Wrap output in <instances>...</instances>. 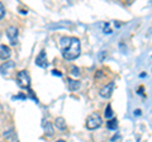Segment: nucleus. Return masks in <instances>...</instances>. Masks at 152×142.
Returning a JSON list of instances; mask_svg holds the SVG:
<instances>
[{"label":"nucleus","mask_w":152,"mask_h":142,"mask_svg":"<svg viewBox=\"0 0 152 142\" xmlns=\"http://www.w3.org/2000/svg\"><path fill=\"white\" fill-rule=\"evenodd\" d=\"M52 75H57V76H62V74H61L60 71H57V70H53V71H52Z\"/></svg>","instance_id":"nucleus-22"},{"label":"nucleus","mask_w":152,"mask_h":142,"mask_svg":"<svg viewBox=\"0 0 152 142\" xmlns=\"http://www.w3.org/2000/svg\"><path fill=\"white\" fill-rule=\"evenodd\" d=\"M117 140H118V141H121V136H119V135H115V136H113V137H112V141H113V142H114V141H117Z\"/></svg>","instance_id":"nucleus-20"},{"label":"nucleus","mask_w":152,"mask_h":142,"mask_svg":"<svg viewBox=\"0 0 152 142\" xmlns=\"http://www.w3.org/2000/svg\"><path fill=\"white\" fill-rule=\"evenodd\" d=\"M55 124H56L57 128L61 130V131H65V130H66V121H65V118H64V117H58V118H56Z\"/></svg>","instance_id":"nucleus-11"},{"label":"nucleus","mask_w":152,"mask_h":142,"mask_svg":"<svg viewBox=\"0 0 152 142\" xmlns=\"http://www.w3.org/2000/svg\"><path fill=\"white\" fill-rule=\"evenodd\" d=\"M13 100H15V99H27V95L26 94H19V95H14L12 97Z\"/></svg>","instance_id":"nucleus-17"},{"label":"nucleus","mask_w":152,"mask_h":142,"mask_svg":"<svg viewBox=\"0 0 152 142\" xmlns=\"http://www.w3.org/2000/svg\"><path fill=\"white\" fill-rule=\"evenodd\" d=\"M7 37H8V40L10 41V45L15 46L18 43V28L14 26L9 27L7 29Z\"/></svg>","instance_id":"nucleus-5"},{"label":"nucleus","mask_w":152,"mask_h":142,"mask_svg":"<svg viewBox=\"0 0 152 142\" xmlns=\"http://www.w3.org/2000/svg\"><path fill=\"white\" fill-rule=\"evenodd\" d=\"M107 128L110 130V131H114V130L118 128V121H117V118H112V119L107 121Z\"/></svg>","instance_id":"nucleus-12"},{"label":"nucleus","mask_w":152,"mask_h":142,"mask_svg":"<svg viewBox=\"0 0 152 142\" xmlns=\"http://www.w3.org/2000/svg\"><path fill=\"white\" fill-rule=\"evenodd\" d=\"M1 111H3V107H1V104H0V113H1Z\"/></svg>","instance_id":"nucleus-25"},{"label":"nucleus","mask_w":152,"mask_h":142,"mask_svg":"<svg viewBox=\"0 0 152 142\" xmlns=\"http://www.w3.org/2000/svg\"><path fill=\"white\" fill-rule=\"evenodd\" d=\"M104 32L108 33V34H110V33H112V29L109 28V23H107V24L104 26Z\"/></svg>","instance_id":"nucleus-18"},{"label":"nucleus","mask_w":152,"mask_h":142,"mask_svg":"<svg viewBox=\"0 0 152 142\" xmlns=\"http://www.w3.org/2000/svg\"><path fill=\"white\" fill-rule=\"evenodd\" d=\"M141 114H142V111H141V109H136V111H134V116H136V117H140Z\"/></svg>","instance_id":"nucleus-21"},{"label":"nucleus","mask_w":152,"mask_h":142,"mask_svg":"<svg viewBox=\"0 0 152 142\" xmlns=\"http://www.w3.org/2000/svg\"><path fill=\"white\" fill-rule=\"evenodd\" d=\"M14 69H15V62L14 61H7L0 66V74L4 75V76H8L13 72Z\"/></svg>","instance_id":"nucleus-6"},{"label":"nucleus","mask_w":152,"mask_h":142,"mask_svg":"<svg viewBox=\"0 0 152 142\" xmlns=\"http://www.w3.org/2000/svg\"><path fill=\"white\" fill-rule=\"evenodd\" d=\"M4 17H5V8H4L3 3H0V19H3Z\"/></svg>","instance_id":"nucleus-16"},{"label":"nucleus","mask_w":152,"mask_h":142,"mask_svg":"<svg viewBox=\"0 0 152 142\" xmlns=\"http://www.w3.org/2000/svg\"><path fill=\"white\" fill-rule=\"evenodd\" d=\"M36 65L39 66V67H47L48 66V62H47V55L45 51H41L38 56L36 57Z\"/></svg>","instance_id":"nucleus-7"},{"label":"nucleus","mask_w":152,"mask_h":142,"mask_svg":"<svg viewBox=\"0 0 152 142\" xmlns=\"http://www.w3.org/2000/svg\"><path fill=\"white\" fill-rule=\"evenodd\" d=\"M146 76V72H142V74H140V78H145Z\"/></svg>","instance_id":"nucleus-23"},{"label":"nucleus","mask_w":152,"mask_h":142,"mask_svg":"<svg viewBox=\"0 0 152 142\" xmlns=\"http://www.w3.org/2000/svg\"><path fill=\"white\" fill-rule=\"evenodd\" d=\"M71 74H72L74 76H80V69L76 67V66H72V67H71Z\"/></svg>","instance_id":"nucleus-15"},{"label":"nucleus","mask_w":152,"mask_h":142,"mask_svg":"<svg viewBox=\"0 0 152 142\" xmlns=\"http://www.w3.org/2000/svg\"><path fill=\"white\" fill-rule=\"evenodd\" d=\"M56 142H66V141H64V140H57Z\"/></svg>","instance_id":"nucleus-24"},{"label":"nucleus","mask_w":152,"mask_h":142,"mask_svg":"<svg viewBox=\"0 0 152 142\" xmlns=\"http://www.w3.org/2000/svg\"><path fill=\"white\" fill-rule=\"evenodd\" d=\"M114 81H110V83H108L107 85H104V86L100 89V91H99V95H100L102 98L104 99H109L112 97V94L114 91Z\"/></svg>","instance_id":"nucleus-4"},{"label":"nucleus","mask_w":152,"mask_h":142,"mask_svg":"<svg viewBox=\"0 0 152 142\" xmlns=\"http://www.w3.org/2000/svg\"><path fill=\"white\" fill-rule=\"evenodd\" d=\"M60 47L64 59L69 61L76 60L81 53V43L76 37H62L60 40Z\"/></svg>","instance_id":"nucleus-1"},{"label":"nucleus","mask_w":152,"mask_h":142,"mask_svg":"<svg viewBox=\"0 0 152 142\" xmlns=\"http://www.w3.org/2000/svg\"><path fill=\"white\" fill-rule=\"evenodd\" d=\"M66 81H67V86L71 91H76V90H79L80 86H81V83L79 81V80H76V79H71V78H67L66 79Z\"/></svg>","instance_id":"nucleus-8"},{"label":"nucleus","mask_w":152,"mask_h":142,"mask_svg":"<svg viewBox=\"0 0 152 142\" xmlns=\"http://www.w3.org/2000/svg\"><path fill=\"white\" fill-rule=\"evenodd\" d=\"M103 124V119H102V117L98 114V113H93V114H90L88 118H86V128L89 131H94V130H96L99 128Z\"/></svg>","instance_id":"nucleus-2"},{"label":"nucleus","mask_w":152,"mask_h":142,"mask_svg":"<svg viewBox=\"0 0 152 142\" xmlns=\"http://www.w3.org/2000/svg\"><path fill=\"white\" fill-rule=\"evenodd\" d=\"M113 114H114V112L112 109V105H110V104H108L107 108H105V111H104V117H105L109 121V119H112V118H113Z\"/></svg>","instance_id":"nucleus-13"},{"label":"nucleus","mask_w":152,"mask_h":142,"mask_svg":"<svg viewBox=\"0 0 152 142\" xmlns=\"http://www.w3.org/2000/svg\"><path fill=\"white\" fill-rule=\"evenodd\" d=\"M17 83L18 86L22 89H29L31 86V78L26 70H22L17 74Z\"/></svg>","instance_id":"nucleus-3"},{"label":"nucleus","mask_w":152,"mask_h":142,"mask_svg":"<svg viewBox=\"0 0 152 142\" xmlns=\"http://www.w3.org/2000/svg\"><path fill=\"white\" fill-rule=\"evenodd\" d=\"M12 55V50L10 47L7 45H1L0 46V59L1 60H8Z\"/></svg>","instance_id":"nucleus-9"},{"label":"nucleus","mask_w":152,"mask_h":142,"mask_svg":"<svg viewBox=\"0 0 152 142\" xmlns=\"http://www.w3.org/2000/svg\"><path fill=\"white\" fill-rule=\"evenodd\" d=\"M137 94H140V95L143 97V86H140L138 90H137Z\"/></svg>","instance_id":"nucleus-19"},{"label":"nucleus","mask_w":152,"mask_h":142,"mask_svg":"<svg viewBox=\"0 0 152 142\" xmlns=\"http://www.w3.org/2000/svg\"><path fill=\"white\" fill-rule=\"evenodd\" d=\"M107 56H108V52H107V51H102L100 53H99V56H98V60L100 61V62H103V61L105 60Z\"/></svg>","instance_id":"nucleus-14"},{"label":"nucleus","mask_w":152,"mask_h":142,"mask_svg":"<svg viewBox=\"0 0 152 142\" xmlns=\"http://www.w3.org/2000/svg\"><path fill=\"white\" fill-rule=\"evenodd\" d=\"M42 127H43V130H45V135L46 136H53L55 135V130H53V124H52L51 122H43V124H42Z\"/></svg>","instance_id":"nucleus-10"}]
</instances>
